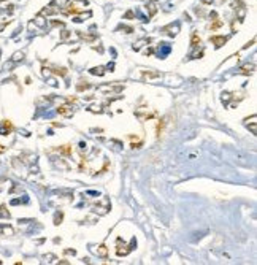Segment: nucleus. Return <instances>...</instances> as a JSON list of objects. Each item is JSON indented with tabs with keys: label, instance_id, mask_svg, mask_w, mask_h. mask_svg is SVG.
<instances>
[{
	"label": "nucleus",
	"instance_id": "obj_1",
	"mask_svg": "<svg viewBox=\"0 0 257 265\" xmlns=\"http://www.w3.org/2000/svg\"><path fill=\"white\" fill-rule=\"evenodd\" d=\"M87 7V0H71L65 5L64 8V14L70 16V14H78L80 11H83Z\"/></svg>",
	"mask_w": 257,
	"mask_h": 265
},
{
	"label": "nucleus",
	"instance_id": "obj_2",
	"mask_svg": "<svg viewBox=\"0 0 257 265\" xmlns=\"http://www.w3.org/2000/svg\"><path fill=\"white\" fill-rule=\"evenodd\" d=\"M57 113L60 116H65V118H70V116H73V107H70V105H60L57 108Z\"/></svg>",
	"mask_w": 257,
	"mask_h": 265
},
{
	"label": "nucleus",
	"instance_id": "obj_3",
	"mask_svg": "<svg viewBox=\"0 0 257 265\" xmlns=\"http://www.w3.org/2000/svg\"><path fill=\"white\" fill-rule=\"evenodd\" d=\"M122 89H124V86H100L98 87V91L111 92V94H119V92H122Z\"/></svg>",
	"mask_w": 257,
	"mask_h": 265
},
{
	"label": "nucleus",
	"instance_id": "obj_4",
	"mask_svg": "<svg viewBox=\"0 0 257 265\" xmlns=\"http://www.w3.org/2000/svg\"><path fill=\"white\" fill-rule=\"evenodd\" d=\"M211 40V43L216 46V48H221L222 45H225V41H227V38L225 37H222V35H213L210 38Z\"/></svg>",
	"mask_w": 257,
	"mask_h": 265
},
{
	"label": "nucleus",
	"instance_id": "obj_5",
	"mask_svg": "<svg viewBox=\"0 0 257 265\" xmlns=\"http://www.w3.org/2000/svg\"><path fill=\"white\" fill-rule=\"evenodd\" d=\"M130 251H132V248L125 246L124 243H122V246H121V243L118 241V248H116V254H118V256H127Z\"/></svg>",
	"mask_w": 257,
	"mask_h": 265
},
{
	"label": "nucleus",
	"instance_id": "obj_6",
	"mask_svg": "<svg viewBox=\"0 0 257 265\" xmlns=\"http://www.w3.org/2000/svg\"><path fill=\"white\" fill-rule=\"evenodd\" d=\"M178 30H180V26L178 24H175V26H167V27H164V29H162V32H164V34H168V35H176L178 34Z\"/></svg>",
	"mask_w": 257,
	"mask_h": 265
},
{
	"label": "nucleus",
	"instance_id": "obj_7",
	"mask_svg": "<svg viewBox=\"0 0 257 265\" xmlns=\"http://www.w3.org/2000/svg\"><path fill=\"white\" fill-rule=\"evenodd\" d=\"M254 70H255V65L254 64H246V65H243V67L240 68V73H241V75H252Z\"/></svg>",
	"mask_w": 257,
	"mask_h": 265
},
{
	"label": "nucleus",
	"instance_id": "obj_8",
	"mask_svg": "<svg viewBox=\"0 0 257 265\" xmlns=\"http://www.w3.org/2000/svg\"><path fill=\"white\" fill-rule=\"evenodd\" d=\"M54 13H57V8H56L54 5L51 3V5H48L46 8H43L40 14H41V16H51V14H54Z\"/></svg>",
	"mask_w": 257,
	"mask_h": 265
},
{
	"label": "nucleus",
	"instance_id": "obj_9",
	"mask_svg": "<svg viewBox=\"0 0 257 265\" xmlns=\"http://www.w3.org/2000/svg\"><path fill=\"white\" fill-rule=\"evenodd\" d=\"M11 130H13V124H11L10 121H3V127L0 129V134H2V135H8Z\"/></svg>",
	"mask_w": 257,
	"mask_h": 265
},
{
	"label": "nucleus",
	"instance_id": "obj_10",
	"mask_svg": "<svg viewBox=\"0 0 257 265\" xmlns=\"http://www.w3.org/2000/svg\"><path fill=\"white\" fill-rule=\"evenodd\" d=\"M95 254H97L98 257H107L108 256V248L105 246V245H98L97 249H95Z\"/></svg>",
	"mask_w": 257,
	"mask_h": 265
},
{
	"label": "nucleus",
	"instance_id": "obj_11",
	"mask_svg": "<svg viewBox=\"0 0 257 265\" xmlns=\"http://www.w3.org/2000/svg\"><path fill=\"white\" fill-rule=\"evenodd\" d=\"M141 75H143V78H144V80H154V78H160V73H159V71H149V70H148V71H143Z\"/></svg>",
	"mask_w": 257,
	"mask_h": 265
},
{
	"label": "nucleus",
	"instance_id": "obj_12",
	"mask_svg": "<svg viewBox=\"0 0 257 265\" xmlns=\"http://www.w3.org/2000/svg\"><path fill=\"white\" fill-rule=\"evenodd\" d=\"M33 23H35L38 27H44V26H46V21H44V18H43L41 14L35 16V19H33Z\"/></svg>",
	"mask_w": 257,
	"mask_h": 265
},
{
	"label": "nucleus",
	"instance_id": "obj_13",
	"mask_svg": "<svg viewBox=\"0 0 257 265\" xmlns=\"http://www.w3.org/2000/svg\"><path fill=\"white\" fill-rule=\"evenodd\" d=\"M200 43H202V40H200V37L195 34H192V41H191V45H192V48H197V46H200Z\"/></svg>",
	"mask_w": 257,
	"mask_h": 265
},
{
	"label": "nucleus",
	"instance_id": "obj_14",
	"mask_svg": "<svg viewBox=\"0 0 257 265\" xmlns=\"http://www.w3.org/2000/svg\"><path fill=\"white\" fill-rule=\"evenodd\" d=\"M68 2H70V0H54L53 5H54V7L59 10V8H65V5L68 3Z\"/></svg>",
	"mask_w": 257,
	"mask_h": 265
},
{
	"label": "nucleus",
	"instance_id": "obj_15",
	"mask_svg": "<svg viewBox=\"0 0 257 265\" xmlns=\"http://www.w3.org/2000/svg\"><path fill=\"white\" fill-rule=\"evenodd\" d=\"M91 73H92V75L103 76V75H105V70H103V67H94V68H91Z\"/></svg>",
	"mask_w": 257,
	"mask_h": 265
},
{
	"label": "nucleus",
	"instance_id": "obj_16",
	"mask_svg": "<svg viewBox=\"0 0 257 265\" xmlns=\"http://www.w3.org/2000/svg\"><path fill=\"white\" fill-rule=\"evenodd\" d=\"M89 87H91V84H89V83L84 81V84H83V81H81L80 84L76 86V89H78V91H84V89H89Z\"/></svg>",
	"mask_w": 257,
	"mask_h": 265
},
{
	"label": "nucleus",
	"instance_id": "obj_17",
	"mask_svg": "<svg viewBox=\"0 0 257 265\" xmlns=\"http://www.w3.org/2000/svg\"><path fill=\"white\" fill-rule=\"evenodd\" d=\"M164 125H165V121L162 119L160 122L157 124V137H160V135H162V132H164Z\"/></svg>",
	"mask_w": 257,
	"mask_h": 265
},
{
	"label": "nucleus",
	"instance_id": "obj_18",
	"mask_svg": "<svg viewBox=\"0 0 257 265\" xmlns=\"http://www.w3.org/2000/svg\"><path fill=\"white\" fill-rule=\"evenodd\" d=\"M2 216H5V218H10V213L7 211V206H5V205L0 206V218H2Z\"/></svg>",
	"mask_w": 257,
	"mask_h": 265
},
{
	"label": "nucleus",
	"instance_id": "obj_19",
	"mask_svg": "<svg viewBox=\"0 0 257 265\" xmlns=\"http://www.w3.org/2000/svg\"><path fill=\"white\" fill-rule=\"evenodd\" d=\"M22 59H24V53H16L13 56V62H19Z\"/></svg>",
	"mask_w": 257,
	"mask_h": 265
},
{
	"label": "nucleus",
	"instance_id": "obj_20",
	"mask_svg": "<svg viewBox=\"0 0 257 265\" xmlns=\"http://www.w3.org/2000/svg\"><path fill=\"white\" fill-rule=\"evenodd\" d=\"M214 21V24L211 26V30H216V29H219V27L222 26V21H219V19H213Z\"/></svg>",
	"mask_w": 257,
	"mask_h": 265
},
{
	"label": "nucleus",
	"instance_id": "obj_21",
	"mask_svg": "<svg viewBox=\"0 0 257 265\" xmlns=\"http://www.w3.org/2000/svg\"><path fill=\"white\" fill-rule=\"evenodd\" d=\"M146 41H149V40H146V38H144V40H140V41L137 43V45L133 46V49H137V51H138V49H140V48L143 46V43H146Z\"/></svg>",
	"mask_w": 257,
	"mask_h": 265
},
{
	"label": "nucleus",
	"instance_id": "obj_22",
	"mask_svg": "<svg viewBox=\"0 0 257 265\" xmlns=\"http://www.w3.org/2000/svg\"><path fill=\"white\" fill-rule=\"evenodd\" d=\"M70 35H71V34H70L68 30H62V40H64V41H65V40H68Z\"/></svg>",
	"mask_w": 257,
	"mask_h": 265
},
{
	"label": "nucleus",
	"instance_id": "obj_23",
	"mask_svg": "<svg viewBox=\"0 0 257 265\" xmlns=\"http://www.w3.org/2000/svg\"><path fill=\"white\" fill-rule=\"evenodd\" d=\"M156 13H157V8L154 5H149V16H154Z\"/></svg>",
	"mask_w": 257,
	"mask_h": 265
},
{
	"label": "nucleus",
	"instance_id": "obj_24",
	"mask_svg": "<svg viewBox=\"0 0 257 265\" xmlns=\"http://www.w3.org/2000/svg\"><path fill=\"white\" fill-rule=\"evenodd\" d=\"M60 151H62L64 154H71V148L65 145V146H64V148H62V149H60Z\"/></svg>",
	"mask_w": 257,
	"mask_h": 265
},
{
	"label": "nucleus",
	"instance_id": "obj_25",
	"mask_svg": "<svg viewBox=\"0 0 257 265\" xmlns=\"http://www.w3.org/2000/svg\"><path fill=\"white\" fill-rule=\"evenodd\" d=\"M124 18H127V19H130V18H133V11H127V13L124 14Z\"/></svg>",
	"mask_w": 257,
	"mask_h": 265
},
{
	"label": "nucleus",
	"instance_id": "obj_26",
	"mask_svg": "<svg viewBox=\"0 0 257 265\" xmlns=\"http://www.w3.org/2000/svg\"><path fill=\"white\" fill-rule=\"evenodd\" d=\"M51 24H53V26H64V23H62V21H53Z\"/></svg>",
	"mask_w": 257,
	"mask_h": 265
},
{
	"label": "nucleus",
	"instance_id": "obj_27",
	"mask_svg": "<svg viewBox=\"0 0 257 265\" xmlns=\"http://www.w3.org/2000/svg\"><path fill=\"white\" fill-rule=\"evenodd\" d=\"M3 151H5V146H2V145H0V152H3Z\"/></svg>",
	"mask_w": 257,
	"mask_h": 265
},
{
	"label": "nucleus",
	"instance_id": "obj_28",
	"mask_svg": "<svg viewBox=\"0 0 257 265\" xmlns=\"http://www.w3.org/2000/svg\"><path fill=\"white\" fill-rule=\"evenodd\" d=\"M203 2H205V3H211L213 0H203Z\"/></svg>",
	"mask_w": 257,
	"mask_h": 265
},
{
	"label": "nucleus",
	"instance_id": "obj_29",
	"mask_svg": "<svg viewBox=\"0 0 257 265\" xmlns=\"http://www.w3.org/2000/svg\"><path fill=\"white\" fill-rule=\"evenodd\" d=\"M153 2H157V0H153Z\"/></svg>",
	"mask_w": 257,
	"mask_h": 265
}]
</instances>
